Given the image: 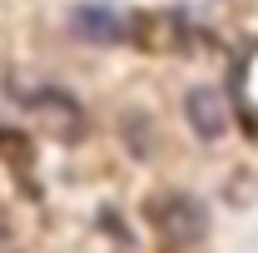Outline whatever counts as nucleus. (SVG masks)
Masks as SVG:
<instances>
[{
    "instance_id": "nucleus-1",
    "label": "nucleus",
    "mask_w": 258,
    "mask_h": 253,
    "mask_svg": "<svg viewBox=\"0 0 258 253\" xmlns=\"http://www.w3.org/2000/svg\"><path fill=\"white\" fill-rule=\"evenodd\" d=\"M159 228L174 243H199L209 233V209L194 194H169V199H159Z\"/></svg>"
},
{
    "instance_id": "nucleus-2",
    "label": "nucleus",
    "mask_w": 258,
    "mask_h": 253,
    "mask_svg": "<svg viewBox=\"0 0 258 253\" xmlns=\"http://www.w3.org/2000/svg\"><path fill=\"white\" fill-rule=\"evenodd\" d=\"M184 114H189V129L199 139H224L228 134V104L219 90H189Z\"/></svg>"
},
{
    "instance_id": "nucleus-3",
    "label": "nucleus",
    "mask_w": 258,
    "mask_h": 253,
    "mask_svg": "<svg viewBox=\"0 0 258 253\" xmlns=\"http://www.w3.org/2000/svg\"><path fill=\"white\" fill-rule=\"evenodd\" d=\"M70 20H75V35L90 40V45H114V40H124V20H119L109 5H80Z\"/></svg>"
},
{
    "instance_id": "nucleus-4",
    "label": "nucleus",
    "mask_w": 258,
    "mask_h": 253,
    "mask_svg": "<svg viewBox=\"0 0 258 253\" xmlns=\"http://www.w3.org/2000/svg\"><path fill=\"white\" fill-rule=\"evenodd\" d=\"M30 109L35 114H45L55 129H64V134H75L80 129V104L70 95H60V90H40V95H30Z\"/></svg>"
},
{
    "instance_id": "nucleus-5",
    "label": "nucleus",
    "mask_w": 258,
    "mask_h": 253,
    "mask_svg": "<svg viewBox=\"0 0 258 253\" xmlns=\"http://www.w3.org/2000/svg\"><path fill=\"white\" fill-rule=\"evenodd\" d=\"M10 238V219H5V209H0V243Z\"/></svg>"
}]
</instances>
